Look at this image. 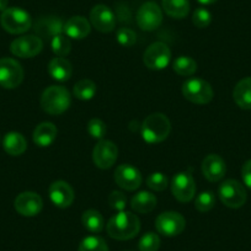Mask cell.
<instances>
[{"mask_svg":"<svg viewBox=\"0 0 251 251\" xmlns=\"http://www.w3.org/2000/svg\"><path fill=\"white\" fill-rule=\"evenodd\" d=\"M106 230L116 240H129L139 233L141 222L132 212H118L107 222Z\"/></svg>","mask_w":251,"mask_h":251,"instance_id":"cell-1","label":"cell"},{"mask_svg":"<svg viewBox=\"0 0 251 251\" xmlns=\"http://www.w3.org/2000/svg\"><path fill=\"white\" fill-rule=\"evenodd\" d=\"M171 132L170 120L164 113H151L142 123V138L149 144L161 143Z\"/></svg>","mask_w":251,"mask_h":251,"instance_id":"cell-2","label":"cell"},{"mask_svg":"<svg viewBox=\"0 0 251 251\" xmlns=\"http://www.w3.org/2000/svg\"><path fill=\"white\" fill-rule=\"evenodd\" d=\"M71 103V93L60 85L50 86L41 96V107L50 115H62L68 110Z\"/></svg>","mask_w":251,"mask_h":251,"instance_id":"cell-3","label":"cell"},{"mask_svg":"<svg viewBox=\"0 0 251 251\" xmlns=\"http://www.w3.org/2000/svg\"><path fill=\"white\" fill-rule=\"evenodd\" d=\"M0 24L4 30L13 35H20L28 31L32 26L30 14L21 8H8L0 16Z\"/></svg>","mask_w":251,"mask_h":251,"instance_id":"cell-4","label":"cell"},{"mask_svg":"<svg viewBox=\"0 0 251 251\" xmlns=\"http://www.w3.org/2000/svg\"><path fill=\"white\" fill-rule=\"evenodd\" d=\"M182 95L190 102L206 105L211 102L214 93L208 81L200 78H192L182 84Z\"/></svg>","mask_w":251,"mask_h":251,"instance_id":"cell-5","label":"cell"},{"mask_svg":"<svg viewBox=\"0 0 251 251\" xmlns=\"http://www.w3.org/2000/svg\"><path fill=\"white\" fill-rule=\"evenodd\" d=\"M218 195L221 201L229 208H240L245 204L248 194L246 190L239 181L226 180L221 186H219Z\"/></svg>","mask_w":251,"mask_h":251,"instance_id":"cell-6","label":"cell"},{"mask_svg":"<svg viewBox=\"0 0 251 251\" xmlns=\"http://www.w3.org/2000/svg\"><path fill=\"white\" fill-rule=\"evenodd\" d=\"M171 59V50L164 42H154L146 50L143 62L147 68L151 71H161L169 66Z\"/></svg>","mask_w":251,"mask_h":251,"instance_id":"cell-7","label":"cell"},{"mask_svg":"<svg viewBox=\"0 0 251 251\" xmlns=\"http://www.w3.org/2000/svg\"><path fill=\"white\" fill-rule=\"evenodd\" d=\"M24 80V69L18 60L13 58L0 59V86L4 89H15Z\"/></svg>","mask_w":251,"mask_h":251,"instance_id":"cell-8","label":"cell"},{"mask_svg":"<svg viewBox=\"0 0 251 251\" xmlns=\"http://www.w3.org/2000/svg\"><path fill=\"white\" fill-rule=\"evenodd\" d=\"M155 228L164 236H177L185 230L186 221L177 212H164L156 218Z\"/></svg>","mask_w":251,"mask_h":251,"instance_id":"cell-9","label":"cell"},{"mask_svg":"<svg viewBox=\"0 0 251 251\" xmlns=\"http://www.w3.org/2000/svg\"><path fill=\"white\" fill-rule=\"evenodd\" d=\"M171 192L180 202H190L196 194V183L190 173L176 174L171 180Z\"/></svg>","mask_w":251,"mask_h":251,"instance_id":"cell-10","label":"cell"},{"mask_svg":"<svg viewBox=\"0 0 251 251\" xmlns=\"http://www.w3.org/2000/svg\"><path fill=\"white\" fill-rule=\"evenodd\" d=\"M163 23V11L154 1H147L137 13V24L143 31H154Z\"/></svg>","mask_w":251,"mask_h":251,"instance_id":"cell-11","label":"cell"},{"mask_svg":"<svg viewBox=\"0 0 251 251\" xmlns=\"http://www.w3.org/2000/svg\"><path fill=\"white\" fill-rule=\"evenodd\" d=\"M42 38L35 35L21 36L14 40L10 45V52L20 58L36 57L42 50Z\"/></svg>","mask_w":251,"mask_h":251,"instance_id":"cell-12","label":"cell"},{"mask_svg":"<svg viewBox=\"0 0 251 251\" xmlns=\"http://www.w3.org/2000/svg\"><path fill=\"white\" fill-rule=\"evenodd\" d=\"M117 146L113 142L107 141V139L99 141V143L96 144L93 151L94 164L102 170L112 168V165H115L116 160H117Z\"/></svg>","mask_w":251,"mask_h":251,"instance_id":"cell-13","label":"cell"},{"mask_svg":"<svg viewBox=\"0 0 251 251\" xmlns=\"http://www.w3.org/2000/svg\"><path fill=\"white\" fill-rule=\"evenodd\" d=\"M142 174L131 164L118 165L115 170V181L126 191H134L142 185Z\"/></svg>","mask_w":251,"mask_h":251,"instance_id":"cell-14","label":"cell"},{"mask_svg":"<svg viewBox=\"0 0 251 251\" xmlns=\"http://www.w3.org/2000/svg\"><path fill=\"white\" fill-rule=\"evenodd\" d=\"M16 212L24 217H35L40 214L43 208L42 197L36 192L26 191L18 195L14 201Z\"/></svg>","mask_w":251,"mask_h":251,"instance_id":"cell-15","label":"cell"},{"mask_svg":"<svg viewBox=\"0 0 251 251\" xmlns=\"http://www.w3.org/2000/svg\"><path fill=\"white\" fill-rule=\"evenodd\" d=\"M90 23L100 32L108 33L115 30L116 27L115 14L107 5L99 4L91 9Z\"/></svg>","mask_w":251,"mask_h":251,"instance_id":"cell-16","label":"cell"},{"mask_svg":"<svg viewBox=\"0 0 251 251\" xmlns=\"http://www.w3.org/2000/svg\"><path fill=\"white\" fill-rule=\"evenodd\" d=\"M48 195L54 206L59 208H68L74 201V190L66 181H54L50 186Z\"/></svg>","mask_w":251,"mask_h":251,"instance_id":"cell-17","label":"cell"},{"mask_svg":"<svg viewBox=\"0 0 251 251\" xmlns=\"http://www.w3.org/2000/svg\"><path fill=\"white\" fill-rule=\"evenodd\" d=\"M202 174L211 182L222 180L226 175V165L223 158L217 154H209L202 161Z\"/></svg>","mask_w":251,"mask_h":251,"instance_id":"cell-18","label":"cell"},{"mask_svg":"<svg viewBox=\"0 0 251 251\" xmlns=\"http://www.w3.org/2000/svg\"><path fill=\"white\" fill-rule=\"evenodd\" d=\"M90 31V23L84 16H73L63 26L64 35L73 40H83V38L88 37Z\"/></svg>","mask_w":251,"mask_h":251,"instance_id":"cell-19","label":"cell"},{"mask_svg":"<svg viewBox=\"0 0 251 251\" xmlns=\"http://www.w3.org/2000/svg\"><path fill=\"white\" fill-rule=\"evenodd\" d=\"M63 26H64V24L62 23L59 18H55V16H43V18H40L36 21L35 31L40 37H46L52 40L54 36L60 35L63 32Z\"/></svg>","mask_w":251,"mask_h":251,"instance_id":"cell-20","label":"cell"},{"mask_svg":"<svg viewBox=\"0 0 251 251\" xmlns=\"http://www.w3.org/2000/svg\"><path fill=\"white\" fill-rule=\"evenodd\" d=\"M58 134V129L52 122H42L33 131V142L41 148H47L52 146Z\"/></svg>","mask_w":251,"mask_h":251,"instance_id":"cell-21","label":"cell"},{"mask_svg":"<svg viewBox=\"0 0 251 251\" xmlns=\"http://www.w3.org/2000/svg\"><path fill=\"white\" fill-rule=\"evenodd\" d=\"M48 73L54 80L67 81L73 74V67L68 59L63 57H55L48 64Z\"/></svg>","mask_w":251,"mask_h":251,"instance_id":"cell-22","label":"cell"},{"mask_svg":"<svg viewBox=\"0 0 251 251\" xmlns=\"http://www.w3.org/2000/svg\"><path fill=\"white\" fill-rule=\"evenodd\" d=\"M233 98L236 105L243 110H251V76L244 78L235 85Z\"/></svg>","mask_w":251,"mask_h":251,"instance_id":"cell-23","label":"cell"},{"mask_svg":"<svg viewBox=\"0 0 251 251\" xmlns=\"http://www.w3.org/2000/svg\"><path fill=\"white\" fill-rule=\"evenodd\" d=\"M4 151L13 156H19L24 154L27 149V143H26L25 137L19 132H9L3 141Z\"/></svg>","mask_w":251,"mask_h":251,"instance_id":"cell-24","label":"cell"},{"mask_svg":"<svg viewBox=\"0 0 251 251\" xmlns=\"http://www.w3.org/2000/svg\"><path fill=\"white\" fill-rule=\"evenodd\" d=\"M156 197L151 192L142 191L132 197L131 207L138 213H149L156 207Z\"/></svg>","mask_w":251,"mask_h":251,"instance_id":"cell-25","label":"cell"},{"mask_svg":"<svg viewBox=\"0 0 251 251\" xmlns=\"http://www.w3.org/2000/svg\"><path fill=\"white\" fill-rule=\"evenodd\" d=\"M161 6L166 15L174 19H183L190 13L188 0H161Z\"/></svg>","mask_w":251,"mask_h":251,"instance_id":"cell-26","label":"cell"},{"mask_svg":"<svg viewBox=\"0 0 251 251\" xmlns=\"http://www.w3.org/2000/svg\"><path fill=\"white\" fill-rule=\"evenodd\" d=\"M81 223H83L84 228L88 229L90 233H100L105 226V219H103L102 214L96 209H88L83 213Z\"/></svg>","mask_w":251,"mask_h":251,"instance_id":"cell-27","label":"cell"},{"mask_svg":"<svg viewBox=\"0 0 251 251\" xmlns=\"http://www.w3.org/2000/svg\"><path fill=\"white\" fill-rule=\"evenodd\" d=\"M175 73L181 76H191L197 71V62L188 55H180L173 63Z\"/></svg>","mask_w":251,"mask_h":251,"instance_id":"cell-28","label":"cell"},{"mask_svg":"<svg viewBox=\"0 0 251 251\" xmlns=\"http://www.w3.org/2000/svg\"><path fill=\"white\" fill-rule=\"evenodd\" d=\"M96 90V84L94 83L90 79H83V80L78 81V83L74 85L73 94L76 99L83 101H89L95 96Z\"/></svg>","mask_w":251,"mask_h":251,"instance_id":"cell-29","label":"cell"},{"mask_svg":"<svg viewBox=\"0 0 251 251\" xmlns=\"http://www.w3.org/2000/svg\"><path fill=\"white\" fill-rule=\"evenodd\" d=\"M50 47H52L53 53L58 57H66L71 53L72 50V43L71 40L67 37L66 35H60L54 36V37L50 40Z\"/></svg>","mask_w":251,"mask_h":251,"instance_id":"cell-30","label":"cell"},{"mask_svg":"<svg viewBox=\"0 0 251 251\" xmlns=\"http://www.w3.org/2000/svg\"><path fill=\"white\" fill-rule=\"evenodd\" d=\"M78 251H108V246L100 236L90 235L81 240Z\"/></svg>","mask_w":251,"mask_h":251,"instance_id":"cell-31","label":"cell"},{"mask_svg":"<svg viewBox=\"0 0 251 251\" xmlns=\"http://www.w3.org/2000/svg\"><path fill=\"white\" fill-rule=\"evenodd\" d=\"M214 204H216V196L212 191L201 192L195 200V207L197 211L202 212V213L211 211Z\"/></svg>","mask_w":251,"mask_h":251,"instance_id":"cell-32","label":"cell"},{"mask_svg":"<svg viewBox=\"0 0 251 251\" xmlns=\"http://www.w3.org/2000/svg\"><path fill=\"white\" fill-rule=\"evenodd\" d=\"M160 238L158 234L149 231L141 238L138 243L139 251H158L160 248Z\"/></svg>","mask_w":251,"mask_h":251,"instance_id":"cell-33","label":"cell"},{"mask_svg":"<svg viewBox=\"0 0 251 251\" xmlns=\"http://www.w3.org/2000/svg\"><path fill=\"white\" fill-rule=\"evenodd\" d=\"M147 186L153 191H164L168 187V177L163 173H153L147 177Z\"/></svg>","mask_w":251,"mask_h":251,"instance_id":"cell-34","label":"cell"},{"mask_svg":"<svg viewBox=\"0 0 251 251\" xmlns=\"http://www.w3.org/2000/svg\"><path fill=\"white\" fill-rule=\"evenodd\" d=\"M116 40L123 47H132L137 42V35L128 27H121L116 33Z\"/></svg>","mask_w":251,"mask_h":251,"instance_id":"cell-35","label":"cell"},{"mask_svg":"<svg viewBox=\"0 0 251 251\" xmlns=\"http://www.w3.org/2000/svg\"><path fill=\"white\" fill-rule=\"evenodd\" d=\"M88 132L94 139H103V137L106 136V132H107V127H106L105 123L102 122L99 118H93V120L89 121L88 123Z\"/></svg>","mask_w":251,"mask_h":251,"instance_id":"cell-36","label":"cell"},{"mask_svg":"<svg viewBox=\"0 0 251 251\" xmlns=\"http://www.w3.org/2000/svg\"><path fill=\"white\" fill-rule=\"evenodd\" d=\"M192 23H194V25L199 28L208 27L212 23L211 13L204 8L196 9L194 15H192Z\"/></svg>","mask_w":251,"mask_h":251,"instance_id":"cell-37","label":"cell"},{"mask_svg":"<svg viewBox=\"0 0 251 251\" xmlns=\"http://www.w3.org/2000/svg\"><path fill=\"white\" fill-rule=\"evenodd\" d=\"M107 201L111 208L116 209V211L118 212L125 211L126 206H127V197H126V195L123 194V192H120V191L111 192Z\"/></svg>","mask_w":251,"mask_h":251,"instance_id":"cell-38","label":"cell"},{"mask_svg":"<svg viewBox=\"0 0 251 251\" xmlns=\"http://www.w3.org/2000/svg\"><path fill=\"white\" fill-rule=\"evenodd\" d=\"M241 177H243V181L246 185V187L251 190V159L243 165V169H241Z\"/></svg>","mask_w":251,"mask_h":251,"instance_id":"cell-39","label":"cell"},{"mask_svg":"<svg viewBox=\"0 0 251 251\" xmlns=\"http://www.w3.org/2000/svg\"><path fill=\"white\" fill-rule=\"evenodd\" d=\"M8 4H9V0H0V11H1V13L8 9Z\"/></svg>","mask_w":251,"mask_h":251,"instance_id":"cell-40","label":"cell"},{"mask_svg":"<svg viewBox=\"0 0 251 251\" xmlns=\"http://www.w3.org/2000/svg\"><path fill=\"white\" fill-rule=\"evenodd\" d=\"M200 4H202V5H211V4L216 3L217 0H197Z\"/></svg>","mask_w":251,"mask_h":251,"instance_id":"cell-41","label":"cell"}]
</instances>
